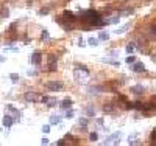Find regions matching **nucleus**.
Here are the masks:
<instances>
[{
    "label": "nucleus",
    "instance_id": "nucleus-1",
    "mask_svg": "<svg viewBox=\"0 0 156 146\" xmlns=\"http://www.w3.org/2000/svg\"><path fill=\"white\" fill-rule=\"evenodd\" d=\"M83 19H84L87 23H90L92 26H101V25H105V20H103V17L98 14L97 11H94V9L84 11V12H83Z\"/></svg>",
    "mask_w": 156,
    "mask_h": 146
},
{
    "label": "nucleus",
    "instance_id": "nucleus-2",
    "mask_svg": "<svg viewBox=\"0 0 156 146\" xmlns=\"http://www.w3.org/2000/svg\"><path fill=\"white\" fill-rule=\"evenodd\" d=\"M89 69L84 67V65L81 64H76L75 65V70H73V76H75V81L76 83H80V84H86L87 83V79H89Z\"/></svg>",
    "mask_w": 156,
    "mask_h": 146
},
{
    "label": "nucleus",
    "instance_id": "nucleus-3",
    "mask_svg": "<svg viewBox=\"0 0 156 146\" xmlns=\"http://www.w3.org/2000/svg\"><path fill=\"white\" fill-rule=\"evenodd\" d=\"M62 87H64V84L61 81H50L45 84V89L48 92H59V90H62Z\"/></svg>",
    "mask_w": 156,
    "mask_h": 146
},
{
    "label": "nucleus",
    "instance_id": "nucleus-4",
    "mask_svg": "<svg viewBox=\"0 0 156 146\" xmlns=\"http://www.w3.org/2000/svg\"><path fill=\"white\" fill-rule=\"evenodd\" d=\"M25 101H28V103H37V101H41V97H39L37 93H34V92H27V93L23 95Z\"/></svg>",
    "mask_w": 156,
    "mask_h": 146
},
{
    "label": "nucleus",
    "instance_id": "nucleus-5",
    "mask_svg": "<svg viewBox=\"0 0 156 146\" xmlns=\"http://www.w3.org/2000/svg\"><path fill=\"white\" fill-rule=\"evenodd\" d=\"M41 101L45 104V106H48V107H53V106H56V98H53V97H41Z\"/></svg>",
    "mask_w": 156,
    "mask_h": 146
},
{
    "label": "nucleus",
    "instance_id": "nucleus-6",
    "mask_svg": "<svg viewBox=\"0 0 156 146\" xmlns=\"http://www.w3.org/2000/svg\"><path fill=\"white\" fill-rule=\"evenodd\" d=\"M6 110L12 112V115H14V117H12V118H14V121H19V120H20V117H22V114H20V110H17V109L14 107V106H11V104H8V106H6Z\"/></svg>",
    "mask_w": 156,
    "mask_h": 146
},
{
    "label": "nucleus",
    "instance_id": "nucleus-7",
    "mask_svg": "<svg viewBox=\"0 0 156 146\" xmlns=\"http://www.w3.org/2000/svg\"><path fill=\"white\" fill-rule=\"evenodd\" d=\"M41 61H42V55H41L39 51H34L33 55H31L30 62H31L33 65H41Z\"/></svg>",
    "mask_w": 156,
    "mask_h": 146
},
{
    "label": "nucleus",
    "instance_id": "nucleus-8",
    "mask_svg": "<svg viewBox=\"0 0 156 146\" xmlns=\"http://www.w3.org/2000/svg\"><path fill=\"white\" fill-rule=\"evenodd\" d=\"M2 121H3V126L9 129L12 124H14V118H12L11 115H3V120Z\"/></svg>",
    "mask_w": 156,
    "mask_h": 146
},
{
    "label": "nucleus",
    "instance_id": "nucleus-9",
    "mask_svg": "<svg viewBox=\"0 0 156 146\" xmlns=\"http://www.w3.org/2000/svg\"><path fill=\"white\" fill-rule=\"evenodd\" d=\"M133 72H136V73H140V72H145L147 69H145V65L142 64V62H133Z\"/></svg>",
    "mask_w": 156,
    "mask_h": 146
},
{
    "label": "nucleus",
    "instance_id": "nucleus-10",
    "mask_svg": "<svg viewBox=\"0 0 156 146\" xmlns=\"http://www.w3.org/2000/svg\"><path fill=\"white\" fill-rule=\"evenodd\" d=\"M72 100L70 98H66V100H62L61 101V109L62 110H67V109H72Z\"/></svg>",
    "mask_w": 156,
    "mask_h": 146
},
{
    "label": "nucleus",
    "instance_id": "nucleus-11",
    "mask_svg": "<svg viewBox=\"0 0 156 146\" xmlns=\"http://www.w3.org/2000/svg\"><path fill=\"white\" fill-rule=\"evenodd\" d=\"M48 70L50 72L56 70V56H53V55H50V58H48Z\"/></svg>",
    "mask_w": 156,
    "mask_h": 146
},
{
    "label": "nucleus",
    "instance_id": "nucleus-12",
    "mask_svg": "<svg viewBox=\"0 0 156 146\" xmlns=\"http://www.w3.org/2000/svg\"><path fill=\"white\" fill-rule=\"evenodd\" d=\"M62 19L70 20V22H75V16H73V12H70V11H64V12H62Z\"/></svg>",
    "mask_w": 156,
    "mask_h": 146
},
{
    "label": "nucleus",
    "instance_id": "nucleus-13",
    "mask_svg": "<svg viewBox=\"0 0 156 146\" xmlns=\"http://www.w3.org/2000/svg\"><path fill=\"white\" fill-rule=\"evenodd\" d=\"M144 87H142V86H133L131 87V92H133V93L134 95H142V93H144Z\"/></svg>",
    "mask_w": 156,
    "mask_h": 146
},
{
    "label": "nucleus",
    "instance_id": "nucleus-14",
    "mask_svg": "<svg viewBox=\"0 0 156 146\" xmlns=\"http://www.w3.org/2000/svg\"><path fill=\"white\" fill-rule=\"evenodd\" d=\"M8 16H9V9H8L6 6H2V8H0V17L6 19Z\"/></svg>",
    "mask_w": 156,
    "mask_h": 146
},
{
    "label": "nucleus",
    "instance_id": "nucleus-15",
    "mask_svg": "<svg viewBox=\"0 0 156 146\" xmlns=\"http://www.w3.org/2000/svg\"><path fill=\"white\" fill-rule=\"evenodd\" d=\"M61 121V117L59 115H51L50 117V124H58Z\"/></svg>",
    "mask_w": 156,
    "mask_h": 146
},
{
    "label": "nucleus",
    "instance_id": "nucleus-16",
    "mask_svg": "<svg viewBox=\"0 0 156 146\" xmlns=\"http://www.w3.org/2000/svg\"><path fill=\"white\" fill-rule=\"evenodd\" d=\"M84 112H86V115H89V117H94V115H95V109L92 107V106H87V107L84 109Z\"/></svg>",
    "mask_w": 156,
    "mask_h": 146
},
{
    "label": "nucleus",
    "instance_id": "nucleus-17",
    "mask_svg": "<svg viewBox=\"0 0 156 146\" xmlns=\"http://www.w3.org/2000/svg\"><path fill=\"white\" fill-rule=\"evenodd\" d=\"M87 44H89L90 47H97V45H98V39H95V37H89V39H87Z\"/></svg>",
    "mask_w": 156,
    "mask_h": 146
},
{
    "label": "nucleus",
    "instance_id": "nucleus-18",
    "mask_svg": "<svg viewBox=\"0 0 156 146\" xmlns=\"http://www.w3.org/2000/svg\"><path fill=\"white\" fill-rule=\"evenodd\" d=\"M98 39H100V41H108V39H109V34L105 33V31H101V33L98 34Z\"/></svg>",
    "mask_w": 156,
    "mask_h": 146
},
{
    "label": "nucleus",
    "instance_id": "nucleus-19",
    "mask_svg": "<svg viewBox=\"0 0 156 146\" xmlns=\"http://www.w3.org/2000/svg\"><path fill=\"white\" fill-rule=\"evenodd\" d=\"M78 124H80L83 127V131H84L86 126H87V120H86V118H80V120H78Z\"/></svg>",
    "mask_w": 156,
    "mask_h": 146
},
{
    "label": "nucleus",
    "instance_id": "nucleus-20",
    "mask_svg": "<svg viewBox=\"0 0 156 146\" xmlns=\"http://www.w3.org/2000/svg\"><path fill=\"white\" fill-rule=\"evenodd\" d=\"M134 12V9L133 8H129V9H123V11H120V14L119 16H126V14H133Z\"/></svg>",
    "mask_w": 156,
    "mask_h": 146
},
{
    "label": "nucleus",
    "instance_id": "nucleus-21",
    "mask_svg": "<svg viewBox=\"0 0 156 146\" xmlns=\"http://www.w3.org/2000/svg\"><path fill=\"white\" fill-rule=\"evenodd\" d=\"M103 62L112 64V65H115V67H119V65H120V62H119V61H111V59H103Z\"/></svg>",
    "mask_w": 156,
    "mask_h": 146
},
{
    "label": "nucleus",
    "instance_id": "nucleus-22",
    "mask_svg": "<svg viewBox=\"0 0 156 146\" xmlns=\"http://www.w3.org/2000/svg\"><path fill=\"white\" fill-rule=\"evenodd\" d=\"M9 78H11V81H12V83H19V75L11 73V75H9Z\"/></svg>",
    "mask_w": 156,
    "mask_h": 146
},
{
    "label": "nucleus",
    "instance_id": "nucleus-23",
    "mask_svg": "<svg viewBox=\"0 0 156 146\" xmlns=\"http://www.w3.org/2000/svg\"><path fill=\"white\" fill-rule=\"evenodd\" d=\"M48 12H50V8H42V9H39V14H41V16H45V14H48Z\"/></svg>",
    "mask_w": 156,
    "mask_h": 146
},
{
    "label": "nucleus",
    "instance_id": "nucleus-24",
    "mask_svg": "<svg viewBox=\"0 0 156 146\" xmlns=\"http://www.w3.org/2000/svg\"><path fill=\"white\" fill-rule=\"evenodd\" d=\"M66 118H67V120L73 118V110H72V109H67V110H66Z\"/></svg>",
    "mask_w": 156,
    "mask_h": 146
},
{
    "label": "nucleus",
    "instance_id": "nucleus-25",
    "mask_svg": "<svg viewBox=\"0 0 156 146\" xmlns=\"http://www.w3.org/2000/svg\"><path fill=\"white\" fill-rule=\"evenodd\" d=\"M128 26H129V25H123V26H122V28H120V30H117L115 33H117V34H122V33H125V31L128 30Z\"/></svg>",
    "mask_w": 156,
    "mask_h": 146
},
{
    "label": "nucleus",
    "instance_id": "nucleus-26",
    "mask_svg": "<svg viewBox=\"0 0 156 146\" xmlns=\"http://www.w3.org/2000/svg\"><path fill=\"white\" fill-rule=\"evenodd\" d=\"M47 39H48V31L44 30L42 31V36H41V41H47Z\"/></svg>",
    "mask_w": 156,
    "mask_h": 146
},
{
    "label": "nucleus",
    "instance_id": "nucleus-27",
    "mask_svg": "<svg viewBox=\"0 0 156 146\" xmlns=\"http://www.w3.org/2000/svg\"><path fill=\"white\" fill-rule=\"evenodd\" d=\"M150 34L156 39V25H153V26H150Z\"/></svg>",
    "mask_w": 156,
    "mask_h": 146
},
{
    "label": "nucleus",
    "instance_id": "nucleus-28",
    "mask_svg": "<svg viewBox=\"0 0 156 146\" xmlns=\"http://www.w3.org/2000/svg\"><path fill=\"white\" fill-rule=\"evenodd\" d=\"M133 50H134V45L133 44H128L126 45V53H133Z\"/></svg>",
    "mask_w": 156,
    "mask_h": 146
},
{
    "label": "nucleus",
    "instance_id": "nucleus-29",
    "mask_svg": "<svg viewBox=\"0 0 156 146\" xmlns=\"http://www.w3.org/2000/svg\"><path fill=\"white\" fill-rule=\"evenodd\" d=\"M89 138H90V140H92V141H97V140H98V135L95 134V132H92V134H90V135H89Z\"/></svg>",
    "mask_w": 156,
    "mask_h": 146
},
{
    "label": "nucleus",
    "instance_id": "nucleus-30",
    "mask_svg": "<svg viewBox=\"0 0 156 146\" xmlns=\"http://www.w3.org/2000/svg\"><path fill=\"white\" fill-rule=\"evenodd\" d=\"M42 132H44V134H48V132H50V126H48V124L42 126Z\"/></svg>",
    "mask_w": 156,
    "mask_h": 146
},
{
    "label": "nucleus",
    "instance_id": "nucleus-31",
    "mask_svg": "<svg viewBox=\"0 0 156 146\" xmlns=\"http://www.w3.org/2000/svg\"><path fill=\"white\" fill-rule=\"evenodd\" d=\"M134 62V56H128L126 58V64H133Z\"/></svg>",
    "mask_w": 156,
    "mask_h": 146
},
{
    "label": "nucleus",
    "instance_id": "nucleus-32",
    "mask_svg": "<svg viewBox=\"0 0 156 146\" xmlns=\"http://www.w3.org/2000/svg\"><path fill=\"white\" fill-rule=\"evenodd\" d=\"M151 141H156V129L151 132Z\"/></svg>",
    "mask_w": 156,
    "mask_h": 146
},
{
    "label": "nucleus",
    "instance_id": "nucleus-33",
    "mask_svg": "<svg viewBox=\"0 0 156 146\" xmlns=\"http://www.w3.org/2000/svg\"><path fill=\"white\" fill-rule=\"evenodd\" d=\"M78 45H80V47H84V42H83L81 37H78Z\"/></svg>",
    "mask_w": 156,
    "mask_h": 146
},
{
    "label": "nucleus",
    "instance_id": "nucleus-34",
    "mask_svg": "<svg viewBox=\"0 0 156 146\" xmlns=\"http://www.w3.org/2000/svg\"><path fill=\"white\" fill-rule=\"evenodd\" d=\"M112 110V106H105V112H111Z\"/></svg>",
    "mask_w": 156,
    "mask_h": 146
},
{
    "label": "nucleus",
    "instance_id": "nucleus-35",
    "mask_svg": "<svg viewBox=\"0 0 156 146\" xmlns=\"http://www.w3.org/2000/svg\"><path fill=\"white\" fill-rule=\"evenodd\" d=\"M64 143H66V140H58V141H56V144H58V146H62Z\"/></svg>",
    "mask_w": 156,
    "mask_h": 146
},
{
    "label": "nucleus",
    "instance_id": "nucleus-36",
    "mask_svg": "<svg viewBox=\"0 0 156 146\" xmlns=\"http://www.w3.org/2000/svg\"><path fill=\"white\" fill-rule=\"evenodd\" d=\"M41 143H42V144H48V138H42Z\"/></svg>",
    "mask_w": 156,
    "mask_h": 146
},
{
    "label": "nucleus",
    "instance_id": "nucleus-37",
    "mask_svg": "<svg viewBox=\"0 0 156 146\" xmlns=\"http://www.w3.org/2000/svg\"><path fill=\"white\" fill-rule=\"evenodd\" d=\"M97 124H100V126L103 124V120H101V118H97Z\"/></svg>",
    "mask_w": 156,
    "mask_h": 146
},
{
    "label": "nucleus",
    "instance_id": "nucleus-38",
    "mask_svg": "<svg viewBox=\"0 0 156 146\" xmlns=\"http://www.w3.org/2000/svg\"><path fill=\"white\" fill-rule=\"evenodd\" d=\"M2 61H5V58H0V62H2Z\"/></svg>",
    "mask_w": 156,
    "mask_h": 146
}]
</instances>
